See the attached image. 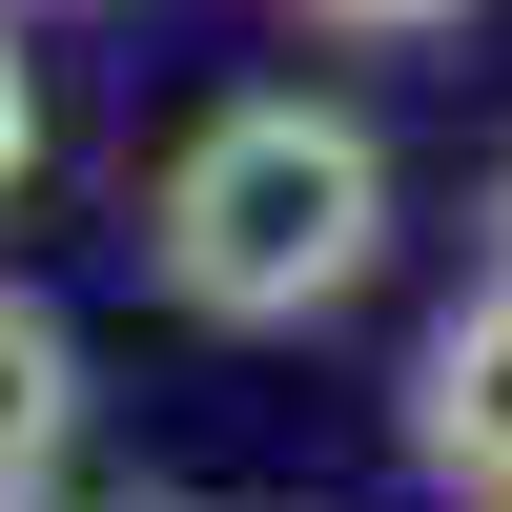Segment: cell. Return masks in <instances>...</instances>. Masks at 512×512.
<instances>
[{
	"label": "cell",
	"mask_w": 512,
	"mask_h": 512,
	"mask_svg": "<svg viewBox=\"0 0 512 512\" xmlns=\"http://www.w3.org/2000/svg\"><path fill=\"white\" fill-rule=\"evenodd\" d=\"M144 267H164V308H205V328L349 308V287L390 267V144H369L349 103H308V82H246V103H205L185 144H164Z\"/></svg>",
	"instance_id": "6da1fadb"
},
{
	"label": "cell",
	"mask_w": 512,
	"mask_h": 512,
	"mask_svg": "<svg viewBox=\"0 0 512 512\" xmlns=\"http://www.w3.org/2000/svg\"><path fill=\"white\" fill-rule=\"evenodd\" d=\"M410 451H431L472 512H512V267L431 328V369H410Z\"/></svg>",
	"instance_id": "7a4b0ae2"
},
{
	"label": "cell",
	"mask_w": 512,
	"mask_h": 512,
	"mask_svg": "<svg viewBox=\"0 0 512 512\" xmlns=\"http://www.w3.org/2000/svg\"><path fill=\"white\" fill-rule=\"evenodd\" d=\"M62 451H82V328L41 287H0V512H41Z\"/></svg>",
	"instance_id": "3957f363"
},
{
	"label": "cell",
	"mask_w": 512,
	"mask_h": 512,
	"mask_svg": "<svg viewBox=\"0 0 512 512\" xmlns=\"http://www.w3.org/2000/svg\"><path fill=\"white\" fill-rule=\"evenodd\" d=\"M21 164H41V62L0 41V205H21Z\"/></svg>",
	"instance_id": "277c9868"
},
{
	"label": "cell",
	"mask_w": 512,
	"mask_h": 512,
	"mask_svg": "<svg viewBox=\"0 0 512 512\" xmlns=\"http://www.w3.org/2000/svg\"><path fill=\"white\" fill-rule=\"evenodd\" d=\"M308 21H349V41H431V21H472V0H308Z\"/></svg>",
	"instance_id": "5b68a950"
},
{
	"label": "cell",
	"mask_w": 512,
	"mask_h": 512,
	"mask_svg": "<svg viewBox=\"0 0 512 512\" xmlns=\"http://www.w3.org/2000/svg\"><path fill=\"white\" fill-rule=\"evenodd\" d=\"M492 267H512V164H492Z\"/></svg>",
	"instance_id": "8992f818"
}]
</instances>
